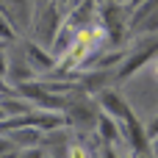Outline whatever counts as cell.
<instances>
[{"mask_svg": "<svg viewBox=\"0 0 158 158\" xmlns=\"http://www.w3.org/2000/svg\"><path fill=\"white\" fill-rule=\"evenodd\" d=\"M8 75V56L0 50V78H6Z\"/></svg>", "mask_w": 158, "mask_h": 158, "instance_id": "obj_17", "label": "cell"}, {"mask_svg": "<svg viewBox=\"0 0 158 158\" xmlns=\"http://www.w3.org/2000/svg\"><path fill=\"white\" fill-rule=\"evenodd\" d=\"M150 153H153V156L158 158V136H156V139H153V142H150Z\"/></svg>", "mask_w": 158, "mask_h": 158, "instance_id": "obj_18", "label": "cell"}, {"mask_svg": "<svg viewBox=\"0 0 158 158\" xmlns=\"http://www.w3.org/2000/svg\"><path fill=\"white\" fill-rule=\"evenodd\" d=\"M0 106H3V111H6V117H25V114H31V111H36L25 97H19L17 92H14V97L11 94H3L0 97Z\"/></svg>", "mask_w": 158, "mask_h": 158, "instance_id": "obj_11", "label": "cell"}, {"mask_svg": "<svg viewBox=\"0 0 158 158\" xmlns=\"http://www.w3.org/2000/svg\"><path fill=\"white\" fill-rule=\"evenodd\" d=\"M14 86H22V83H28V81H33L36 78V69L28 64V58L22 56V58H8V75H6Z\"/></svg>", "mask_w": 158, "mask_h": 158, "instance_id": "obj_8", "label": "cell"}, {"mask_svg": "<svg viewBox=\"0 0 158 158\" xmlns=\"http://www.w3.org/2000/svg\"><path fill=\"white\" fill-rule=\"evenodd\" d=\"M100 17H103V31H106L114 42H119L125 25H131V19H128V8H125L122 3H108V6H103Z\"/></svg>", "mask_w": 158, "mask_h": 158, "instance_id": "obj_4", "label": "cell"}, {"mask_svg": "<svg viewBox=\"0 0 158 158\" xmlns=\"http://www.w3.org/2000/svg\"><path fill=\"white\" fill-rule=\"evenodd\" d=\"M144 128H147V136H150V142H153V139L158 136V114L153 117V122H147Z\"/></svg>", "mask_w": 158, "mask_h": 158, "instance_id": "obj_15", "label": "cell"}, {"mask_svg": "<svg viewBox=\"0 0 158 158\" xmlns=\"http://www.w3.org/2000/svg\"><path fill=\"white\" fill-rule=\"evenodd\" d=\"M25 58H28V64L36 69V75H50V69L56 67V56L47 53L42 44H33V42L25 44Z\"/></svg>", "mask_w": 158, "mask_h": 158, "instance_id": "obj_7", "label": "cell"}, {"mask_svg": "<svg viewBox=\"0 0 158 158\" xmlns=\"http://www.w3.org/2000/svg\"><path fill=\"white\" fill-rule=\"evenodd\" d=\"M97 133H100V142H103V144L117 147V142H119V136H122V122L114 119V117H108V114H100Z\"/></svg>", "mask_w": 158, "mask_h": 158, "instance_id": "obj_10", "label": "cell"}, {"mask_svg": "<svg viewBox=\"0 0 158 158\" xmlns=\"http://www.w3.org/2000/svg\"><path fill=\"white\" fill-rule=\"evenodd\" d=\"M100 158H119V156H117V150H114L111 144H103V147H100Z\"/></svg>", "mask_w": 158, "mask_h": 158, "instance_id": "obj_16", "label": "cell"}, {"mask_svg": "<svg viewBox=\"0 0 158 158\" xmlns=\"http://www.w3.org/2000/svg\"><path fill=\"white\" fill-rule=\"evenodd\" d=\"M3 119H8V117H6V111H3V106H0V122H3Z\"/></svg>", "mask_w": 158, "mask_h": 158, "instance_id": "obj_20", "label": "cell"}, {"mask_svg": "<svg viewBox=\"0 0 158 158\" xmlns=\"http://www.w3.org/2000/svg\"><path fill=\"white\" fill-rule=\"evenodd\" d=\"M17 144L8 139V136H0V158H17Z\"/></svg>", "mask_w": 158, "mask_h": 158, "instance_id": "obj_12", "label": "cell"}, {"mask_svg": "<svg viewBox=\"0 0 158 158\" xmlns=\"http://www.w3.org/2000/svg\"><path fill=\"white\" fill-rule=\"evenodd\" d=\"M97 106H100V111H103V114H108V117H114V119H119V122H128V119L133 117L131 103H128L122 94L111 92V89H106V92H100V94H97Z\"/></svg>", "mask_w": 158, "mask_h": 158, "instance_id": "obj_5", "label": "cell"}, {"mask_svg": "<svg viewBox=\"0 0 158 158\" xmlns=\"http://www.w3.org/2000/svg\"><path fill=\"white\" fill-rule=\"evenodd\" d=\"M17 158H44V150L42 147H28V150H19Z\"/></svg>", "mask_w": 158, "mask_h": 158, "instance_id": "obj_14", "label": "cell"}, {"mask_svg": "<svg viewBox=\"0 0 158 158\" xmlns=\"http://www.w3.org/2000/svg\"><path fill=\"white\" fill-rule=\"evenodd\" d=\"M64 117H67L69 125H78L81 131H92L100 122V106H94L89 100H69Z\"/></svg>", "mask_w": 158, "mask_h": 158, "instance_id": "obj_3", "label": "cell"}, {"mask_svg": "<svg viewBox=\"0 0 158 158\" xmlns=\"http://www.w3.org/2000/svg\"><path fill=\"white\" fill-rule=\"evenodd\" d=\"M0 14L14 25V31H25L31 25V3L28 0H0Z\"/></svg>", "mask_w": 158, "mask_h": 158, "instance_id": "obj_6", "label": "cell"}, {"mask_svg": "<svg viewBox=\"0 0 158 158\" xmlns=\"http://www.w3.org/2000/svg\"><path fill=\"white\" fill-rule=\"evenodd\" d=\"M67 158H89L86 144H81V142H72V144L67 147Z\"/></svg>", "mask_w": 158, "mask_h": 158, "instance_id": "obj_13", "label": "cell"}, {"mask_svg": "<svg viewBox=\"0 0 158 158\" xmlns=\"http://www.w3.org/2000/svg\"><path fill=\"white\" fill-rule=\"evenodd\" d=\"M136 158H156V156H153V153H139Z\"/></svg>", "mask_w": 158, "mask_h": 158, "instance_id": "obj_19", "label": "cell"}, {"mask_svg": "<svg viewBox=\"0 0 158 158\" xmlns=\"http://www.w3.org/2000/svg\"><path fill=\"white\" fill-rule=\"evenodd\" d=\"M158 56V33L156 36H142L136 47L128 50L125 61L117 67V81H131L133 75H139L142 69L150 67V61Z\"/></svg>", "mask_w": 158, "mask_h": 158, "instance_id": "obj_1", "label": "cell"}, {"mask_svg": "<svg viewBox=\"0 0 158 158\" xmlns=\"http://www.w3.org/2000/svg\"><path fill=\"white\" fill-rule=\"evenodd\" d=\"M61 25H64V19H61V14H58V6H53V3L44 6V8L36 14V39L42 42V47H53V42H56Z\"/></svg>", "mask_w": 158, "mask_h": 158, "instance_id": "obj_2", "label": "cell"}, {"mask_svg": "<svg viewBox=\"0 0 158 158\" xmlns=\"http://www.w3.org/2000/svg\"><path fill=\"white\" fill-rule=\"evenodd\" d=\"M3 136H8V139L17 144V150L39 147V142H44V131H39V128H17V131L3 133Z\"/></svg>", "mask_w": 158, "mask_h": 158, "instance_id": "obj_9", "label": "cell"}]
</instances>
